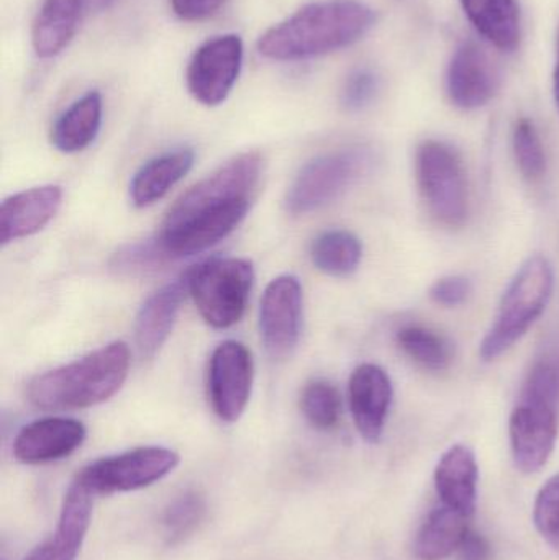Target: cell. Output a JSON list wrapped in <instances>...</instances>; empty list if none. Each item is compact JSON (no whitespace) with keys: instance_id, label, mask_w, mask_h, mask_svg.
<instances>
[{"instance_id":"1","label":"cell","mask_w":559,"mask_h":560,"mask_svg":"<svg viewBox=\"0 0 559 560\" xmlns=\"http://www.w3.org/2000/svg\"><path fill=\"white\" fill-rule=\"evenodd\" d=\"M261 173V154H238L183 194L154 238L166 258L199 255L235 232L252 207Z\"/></svg>"},{"instance_id":"2","label":"cell","mask_w":559,"mask_h":560,"mask_svg":"<svg viewBox=\"0 0 559 560\" xmlns=\"http://www.w3.org/2000/svg\"><path fill=\"white\" fill-rule=\"evenodd\" d=\"M376 13L358 0L308 3L263 33L258 51L275 61H299L347 48L363 38Z\"/></svg>"},{"instance_id":"3","label":"cell","mask_w":559,"mask_h":560,"mask_svg":"<svg viewBox=\"0 0 559 560\" xmlns=\"http://www.w3.org/2000/svg\"><path fill=\"white\" fill-rule=\"evenodd\" d=\"M130 349L124 341L102 346L78 361L36 375L26 397L39 410H82L114 397L128 377Z\"/></svg>"},{"instance_id":"4","label":"cell","mask_w":559,"mask_h":560,"mask_svg":"<svg viewBox=\"0 0 559 560\" xmlns=\"http://www.w3.org/2000/svg\"><path fill=\"white\" fill-rule=\"evenodd\" d=\"M554 283V266L545 256H532L522 265L502 296L494 325L482 339V361L501 358L524 338L547 308Z\"/></svg>"},{"instance_id":"5","label":"cell","mask_w":559,"mask_h":560,"mask_svg":"<svg viewBox=\"0 0 559 560\" xmlns=\"http://www.w3.org/2000/svg\"><path fill=\"white\" fill-rule=\"evenodd\" d=\"M417 183L427 209L446 229H459L469 215L468 176L455 148L423 141L416 156Z\"/></svg>"},{"instance_id":"6","label":"cell","mask_w":559,"mask_h":560,"mask_svg":"<svg viewBox=\"0 0 559 560\" xmlns=\"http://www.w3.org/2000/svg\"><path fill=\"white\" fill-rule=\"evenodd\" d=\"M255 269L248 259L216 258L187 272L189 293L207 325L232 328L245 315Z\"/></svg>"},{"instance_id":"7","label":"cell","mask_w":559,"mask_h":560,"mask_svg":"<svg viewBox=\"0 0 559 560\" xmlns=\"http://www.w3.org/2000/svg\"><path fill=\"white\" fill-rule=\"evenodd\" d=\"M370 148L330 151L302 167L289 187L286 209L291 215H307L335 202L373 166Z\"/></svg>"},{"instance_id":"8","label":"cell","mask_w":559,"mask_h":560,"mask_svg":"<svg viewBox=\"0 0 559 560\" xmlns=\"http://www.w3.org/2000/svg\"><path fill=\"white\" fill-rule=\"evenodd\" d=\"M179 466V454L161 446L137 447L102 457L81 469L74 482L92 497L147 489L170 476Z\"/></svg>"},{"instance_id":"9","label":"cell","mask_w":559,"mask_h":560,"mask_svg":"<svg viewBox=\"0 0 559 560\" xmlns=\"http://www.w3.org/2000/svg\"><path fill=\"white\" fill-rule=\"evenodd\" d=\"M253 377L255 364L245 345L230 339L213 349L207 371V395L220 420L235 423L242 418L252 397Z\"/></svg>"},{"instance_id":"10","label":"cell","mask_w":559,"mask_h":560,"mask_svg":"<svg viewBox=\"0 0 559 560\" xmlns=\"http://www.w3.org/2000/svg\"><path fill=\"white\" fill-rule=\"evenodd\" d=\"M304 318V293L294 276L268 283L259 308V331L269 358L284 361L298 348Z\"/></svg>"},{"instance_id":"11","label":"cell","mask_w":559,"mask_h":560,"mask_svg":"<svg viewBox=\"0 0 559 560\" xmlns=\"http://www.w3.org/2000/svg\"><path fill=\"white\" fill-rule=\"evenodd\" d=\"M243 65V42L238 35H222L203 43L187 66V89L207 107L226 101Z\"/></svg>"},{"instance_id":"12","label":"cell","mask_w":559,"mask_h":560,"mask_svg":"<svg viewBox=\"0 0 559 560\" xmlns=\"http://www.w3.org/2000/svg\"><path fill=\"white\" fill-rule=\"evenodd\" d=\"M512 457L521 472L535 474L547 466L558 440V407L521 397L509 420Z\"/></svg>"},{"instance_id":"13","label":"cell","mask_w":559,"mask_h":560,"mask_svg":"<svg viewBox=\"0 0 559 560\" xmlns=\"http://www.w3.org/2000/svg\"><path fill=\"white\" fill-rule=\"evenodd\" d=\"M501 85V74L488 52L475 42L459 45L446 72L450 101L463 110L485 107L494 98Z\"/></svg>"},{"instance_id":"14","label":"cell","mask_w":559,"mask_h":560,"mask_svg":"<svg viewBox=\"0 0 559 560\" xmlns=\"http://www.w3.org/2000/svg\"><path fill=\"white\" fill-rule=\"evenodd\" d=\"M88 436L81 421L48 417L23 427L13 441V456L26 466L56 463L74 454Z\"/></svg>"},{"instance_id":"15","label":"cell","mask_w":559,"mask_h":560,"mask_svg":"<svg viewBox=\"0 0 559 560\" xmlns=\"http://www.w3.org/2000/svg\"><path fill=\"white\" fill-rule=\"evenodd\" d=\"M351 417L354 427L368 443H377L383 436L393 405V382L383 368L361 364L354 369L348 384Z\"/></svg>"},{"instance_id":"16","label":"cell","mask_w":559,"mask_h":560,"mask_svg":"<svg viewBox=\"0 0 559 560\" xmlns=\"http://www.w3.org/2000/svg\"><path fill=\"white\" fill-rule=\"evenodd\" d=\"M94 497L72 480L55 533L23 560H75L91 528Z\"/></svg>"},{"instance_id":"17","label":"cell","mask_w":559,"mask_h":560,"mask_svg":"<svg viewBox=\"0 0 559 560\" xmlns=\"http://www.w3.org/2000/svg\"><path fill=\"white\" fill-rule=\"evenodd\" d=\"M62 189L39 186L7 197L0 207V240L2 245L28 238L45 229L61 209Z\"/></svg>"},{"instance_id":"18","label":"cell","mask_w":559,"mask_h":560,"mask_svg":"<svg viewBox=\"0 0 559 560\" xmlns=\"http://www.w3.org/2000/svg\"><path fill=\"white\" fill-rule=\"evenodd\" d=\"M189 292L187 275L166 283L148 296L135 319V342L143 359H153L173 332L184 296Z\"/></svg>"},{"instance_id":"19","label":"cell","mask_w":559,"mask_h":560,"mask_svg":"<svg viewBox=\"0 0 559 560\" xmlns=\"http://www.w3.org/2000/svg\"><path fill=\"white\" fill-rule=\"evenodd\" d=\"M479 469L475 453L468 446L450 447L435 469V489L442 505L471 516L478 502Z\"/></svg>"},{"instance_id":"20","label":"cell","mask_w":559,"mask_h":560,"mask_svg":"<svg viewBox=\"0 0 559 560\" xmlns=\"http://www.w3.org/2000/svg\"><path fill=\"white\" fill-rule=\"evenodd\" d=\"M196 154L189 148L167 151L144 163L130 184V199L138 209L160 202L194 166Z\"/></svg>"},{"instance_id":"21","label":"cell","mask_w":559,"mask_h":560,"mask_svg":"<svg viewBox=\"0 0 559 560\" xmlns=\"http://www.w3.org/2000/svg\"><path fill=\"white\" fill-rule=\"evenodd\" d=\"M85 0H43L32 26V45L39 58L58 56L74 38Z\"/></svg>"},{"instance_id":"22","label":"cell","mask_w":559,"mask_h":560,"mask_svg":"<svg viewBox=\"0 0 559 560\" xmlns=\"http://www.w3.org/2000/svg\"><path fill=\"white\" fill-rule=\"evenodd\" d=\"M102 97L97 91L88 92L69 105L51 127L49 140L56 150L74 154L91 147L101 131Z\"/></svg>"},{"instance_id":"23","label":"cell","mask_w":559,"mask_h":560,"mask_svg":"<svg viewBox=\"0 0 559 560\" xmlns=\"http://www.w3.org/2000/svg\"><path fill=\"white\" fill-rule=\"evenodd\" d=\"M463 10L482 38L501 51L512 52L521 43L517 0H462Z\"/></svg>"},{"instance_id":"24","label":"cell","mask_w":559,"mask_h":560,"mask_svg":"<svg viewBox=\"0 0 559 560\" xmlns=\"http://www.w3.org/2000/svg\"><path fill=\"white\" fill-rule=\"evenodd\" d=\"M468 516L442 505L427 516L414 539V556L419 560H443L458 551L469 532Z\"/></svg>"},{"instance_id":"25","label":"cell","mask_w":559,"mask_h":560,"mask_svg":"<svg viewBox=\"0 0 559 560\" xmlns=\"http://www.w3.org/2000/svg\"><path fill=\"white\" fill-rule=\"evenodd\" d=\"M363 259V245L347 230L322 233L311 246V261L318 271L331 278H348L357 272Z\"/></svg>"},{"instance_id":"26","label":"cell","mask_w":559,"mask_h":560,"mask_svg":"<svg viewBox=\"0 0 559 560\" xmlns=\"http://www.w3.org/2000/svg\"><path fill=\"white\" fill-rule=\"evenodd\" d=\"M397 345L427 371L443 372L452 365V342L426 326H404L397 331Z\"/></svg>"},{"instance_id":"27","label":"cell","mask_w":559,"mask_h":560,"mask_svg":"<svg viewBox=\"0 0 559 560\" xmlns=\"http://www.w3.org/2000/svg\"><path fill=\"white\" fill-rule=\"evenodd\" d=\"M206 500L199 492L187 490L177 495L161 516V529L167 545H179L189 538L206 518Z\"/></svg>"},{"instance_id":"28","label":"cell","mask_w":559,"mask_h":560,"mask_svg":"<svg viewBox=\"0 0 559 560\" xmlns=\"http://www.w3.org/2000/svg\"><path fill=\"white\" fill-rule=\"evenodd\" d=\"M301 410L315 430H334L341 417L340 392L324 378L308 382L302 390Z\"/></svg>"},{"instance_id":"29","label":"cell","mask_w":559,"mask_h":560,"mask_svg":"<svg viewBox=\"0 0 559 560\" xmlns=\"http://www.w3.org/2000/svg\"><path fill=\"white\" fill-rule=\"evenodd\" d=\"M512 143H514L515 161L522 176L531 183L540 180L547 173V156L534 121L521 118L515 124Z\"/></svg>"},{"instance_id":"30","label":"cell","mask_w":559,"mask_h":560,"mask_svg":"<svg viewBox=\"0 0 559 560\" xmlns=\"http://www.w3.org/2000/svg\"><path fill=\"white\" fill-rule=\"evenodd\" d=\"M534 523L541 538L559 551V474L548 479L538 492Z\"/></svg>"},{"instance_id":"31","label":"cell","mask_w":559,"mask_h":560,"mask_svg":"<svg viewBox=\"0 0 559 560\" xmlns=\"http://www.w3.org/2000/svg\"><path fill=\"white\" fill-rule=\"evenodd\" d=\"M166 261H170V259L161 252L156 240H150V242L138 243V245L121 249L120 253L115 255L112 268L118 272L137 275V272L153 271Z\"/></svg>"},{"instance_id":"32","label":"cell","mask_w":559,"mask_h":560,"mask_svg":"<svg viewBox=\"0 0 559 560\" xmlns=\"http://www.w3.org/2000/svg\"><path fill=\"white\" fill-rule=\"evenodd\" d=\"M521 397L557 405L559 400V368L555 362L540 361L534 365Z\"/></svg>"},{"instance_id":"33","label":"cell","mask_w":559,"mask_h":560,"mask_svg":"<svg viewBox=\"0 0 559 560\" xmlns=\"http://www.w3.org/2000/svg\"><path fill=\"white\" fill-rule=\"evenodd\" d=\"M380 91V78L371 69H358L348 78L341 94L343 107L350 112L366 108Z\"/></svg>"},{"instance_id":"34","label":"cell","mask_w":559,"mask_h":560,"mask_svg":"<svg viewBox=\"0 0 559 560\" xmlns=\"http://www.w3.org/2000/svg\"><path fill=\"white\" fill-rule=\"evenodd\" d=\"M473 295V283L468 278L463 276H449L433 283L430 289V296L436 305L446 306V308H455L468 302Z\"/></svg>"},{"instance_id":"35","label":"cell","mask_w":559,"mask_h":560,"mask_svg":"<svg viewBox=\"0 0 559 560\" xmlns=\"http://www.w3.org/2000/svg\"><path fill=\"white\" fill-rule=\"evenodd\" d=\"M170 2L179 19L186 22H200L216 15L225 0H170Z\"/></svg>"},{"instance_id":"36","label":"cell","mask_w":559,"mask_h":560,"mask_svg":"<svg viewBox=\"0 0 559 560\" xmlns=\"http://www.w3.org/2000/svg\"><path fill=\"white\" fill-rule=\"evenodd\" d=\"M456 559L458 560H494V552H492V546L489 545L488 539L479 533L469 532L466 533L465 539L459 545L458 551H456Z\"/></svg>"},{"instance_id":"37","label":"cell","mask_w":559,"mask_h":560,"mask_svg":"<svg viewBox=\"0 0 559 560\" xmlns=\"http://www.w3.org/2000/svg\"><path fill=\"white\" fill-rule=\"evenodd\" d=\"M554 92H555V102H557V107L559 110V28H558V36H557V66H555Z\"/></svg>"},{"instance_id":"38","label":"cell","mask_w":559,"mask_h":560,"mask_svg":"<svg viewBox=\"0 0 559 560\" xmlns=\"http://www.w3.org/2000/svg\"><path fill=\"white\" fill-rule=\"evenodd\" d=\"M115 0H85V5L94 7V9H107L108 5H112Z\"/></svg>"}]
</instances>
